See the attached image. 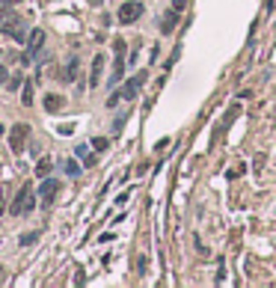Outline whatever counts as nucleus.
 Returning a JSON list of instances; mask_svg holds the SVG:
<instances>
[{
    "label": "nucleus",
    "instance_id": "nucleus-26",
    "mask_svg": "<svg viewBox=\"0 0 276 288\" xmlns=\"http://www.w3.org/2000/svg\"><path fill=\"white\" fill-rule=\"evenodd\" d=\"M0 3H12V6H15V3H21V0H0Z\"/></svg>",
    "mask_w": 276,
    "mask_h": 288
},
{
    "label": "nucleus",
    "instance_id": "nucleus-20",
    "mask_svg": "<svg viewBox=\"0 0 276 288\" xmlns=\"http://www.w3.org/2000/svg\"><path fill=\"white\" fill-rule=\"evenodd\" d=\"M113 51H116V57H122V54H125V42H122V39H116V42H113Z\"/></svg>",
    "mask_w": 276,
    "mask_h": 288
},
{
    "label": "nucleus",
    "instance_id": "nucleus-6",
    "mask_svg": "<svg viewBox=\"0 0 276 288\" xmlns=\"http://www.w3.org/2000/svg\"><path fill=\"white\" fill-rule=\"evenodd\" d=\"M45 45V33L42 30H33L30 33V42H27V54H24V63H33V57L39 54V48Z\"/></svg>",
    "mask_w": 276,
    "mask_h": 288
},
{
    "label": "nucleus",
    "instance_id": "nucleus-22",
    "mask_svg": "<svg viewBox=\"0 0 276 288\" xmlns=\"http://www.w3.org/2000/svg\"><path fill=\"white\" fill-rule=\"evenodd\" d=\"M6 80H9V71H6V65H0V86H6Z\"/></svg>",
    "mask_w": 276,
    "mask_h": 288
},
{
    "label": "nucleus",
    "instance_id": "nucleus-11",
    "mask_svg": "<svg viewBox=\"0 0 276 288\" xmlns=\"http://www.w3.org/2000/svg\"><path fill=\"white\" fill-rule=\"evenodd\" d=\"M125 74V60L122 57H116V63H113V74H110V83H119Z\"/></svg>",
    "mask_w": 276,
    "mask_h": 288
},
{
    "label": "nucleus",
    "instance_id": "nucleus-28",
    "mask_svg": "<svg viewBox=\"0 0 276 288\" xmlns=\"http://www.w3.org/2000/svg\"><path fill=\"white\" fill-rule=\"evenodd\" d=\"M0 134H3V125H0Z\"/></svg>",
    "mask_w": 276,
    "mask_h": 288
},
{
    "label": "nucleus",
    "instance_id": "nucleus-16",
    "mask_svg": "<svg viewBox=\"0 0 276 288\" xmlns=\"http://www.w3.org/2000/svg\"><path fill=\"white\" fill-rule=\"evenodd\" d=\"M21 101H24V107H30V104H33V83H30V80H24V92H21Z\"/></svg>",
    "mask_w": 276,
    "mask_h": 288
},
{
    "label": "nucleus",
    "instance_id": "nucleus-27",
    "mask_svg": "<svg viewBox=\"0 0 276 288\" xmlns=\"http://www.w3.org/2000/svg\"><path fill=\"white\" fill-rule=\"evenodd\" d=\"M3 15H6V9H3V6H0V21H3Z\"/></svg>",
    "mask_w": 276,
    "mask_h": 288
},
{
    "label": "nucleus",
    "instance_id": "nucleus-10",
    "mask_svg": "<svg viewBox=\"0 0 276 288\" xmlns=\"http://www.w3.org/2000/svg\"><path fill=\"white\" fill-rule=\"evenodd\" d=\"M42 104H45V110H48V113H57L60 107H65V98L57 95V92H51V95H45V101H42Z\"/></svg>",
    "mask_w": 276,
    "mask_h": 288
},
{
    "label": "nucleus",
    "instance_id": "nucleus-4",
    "mask_svg": "<svg viewBox=\"0 0 276 288\" xmlns=\"http://www.w3.org/2000/svg\"><path fill=\"white\" fill-rule=\"evenodd\" d=\"M146 12V6L140 3V0H125L122 6H119V24H134V21H140V15Z\"/></svg>",
    "mask_w": 276,
    "mask_h": 288
},
{
    "label": "nucleus",
    "instance_id": "nucleus-19",
    "mask_svg": "<svg viewBox=\"0 0 276 288\" xmlns=\"http://www.w3.org/2000/svg\"><path fill=\"white\" fill-rule=\"evenodd\" d=\"M36 241H39V235H36V232H27V235L21 238V244H24V247H30V244H36Z\"/></svg>",
    "mask_w": 276,
    "mask_h": 288
},
{
    "label": "nucleus",
    "instance_id": "nucleus-17",
    "mask_svg": "<svg viewBox=\"0 0 276 288\" xmlns=\"http://www.w3.org/2000/svg\"><path fill=\"white\" fill-rule=\"evenodd\" d=\"M62 169H65V175H71V178H77V175H80V166H77L74 160H65V163H62Z\"/></svg>",
    "mask_w": 276,
    "mask_h": 288
},
{
    "label": "nucleus",
    "instance_id": "nucleus-24",
    "mask_svg": "<svg viewBox=\"0 0 276 288\" xmlns=\"http://www.w3.org/2000/svg\"><path fill=\"white\" fill-rule=\"evenodd\" d=\"M184 3L187 0H172V9H184Z\"/></svg>",
    "mask_w": 276,
    "mask_h": 288
},
{
    "label": "nucleus",
    "instance_id": "nucleus-13",
    "mask_svg": "<svg viewBox=\"0 0 276 288\" xmlns=\"http://www.w3.org/2000/svg\"><path fill=\"white\" fill-rule=\"evenodd\" d=\"M51 166H54V163H51V158H42L39 163H36V175H39V178H45V175L51 172Z\"/></svg>",
    "mask_w": 276,
    "mask_h": 288
},
{
    "label": "nucleus",
    "instance_id": "nucleus-21",
    "mask_svg": "<svg viewBox=\"0 0 276 288\" xmlns=\"http://www.w3.org/2000/svg\"><path fill=\"white\" fill-rule=\"evenodd\" d=\"M119 98H122V92H113V95L107 98V107H116V104H119Z\"/></svg>",
    "mask_w": 276,
    "mask_h": 288
},
{
    "label": "nucleus",
    "instance_id": "nucleus-23",
    "mask_svg": "<svg viewBox=\"0 0 276 288\" xmlns=\"http://www.w3.org/2000/svg\"><path fill=\"white\" fill-rule=\"evenodd\" d=\"M146 267H149V261H146V256H140V261H137V270H140V273H146Z\"/></svg>",
    "mask_w": 276,
    "mask_h": 288
},
{
    "label": "nucleus",
    "instance_id": "nucleus-1",
    "mask_svg": "<svg viewBox=\"0 0 276 288\" xmlns=\"http://www.w3.org/2000/svg\"><path fill=\"white\" fill-rule=\"evenodd\" d=\"M33 208H36V196H33V184L27 181V184H21V190L15 196V202L9 205V211L21 217V214H30Z\"/></svg>",
    "mask_w": 276,
    "mask_h": 288
},
{
    "label": "nucleus",
    "instance_id": "nucleus-9",
    "mask_svg": "<svg viewBox=\"0 0 276 288\" xmlns=\"http://www.w3.org/2000/svg\"><path fill=\"white\" fill-rule=\"evenodd\" d=\"M175 24H178V9L163 12V18H160V33H163V36H169V33L175 30Z\"/></svg>",
    "mask_w": 276,
    "mask_h": 288
},
{
    "label": "nucleus",
    "instance_id": "nucleus-12",
    "mask_svg": "<svg viewBox=\"0 0 276 288\" xmlns=\"http://www.w3.org/2000/svg\"><path fill=\"white\" fill-rule=\"evenodd\" d=\"M74 155L83 160L86 166H95V155H89V149H86V146H77V152H74Z\"/></svg>",
    "mask_w": 276,
    "mask_h": 288
},
{
    "label": "nucleus",
    "instance_id": "nucleus-14",
    "mask_svg": "<svg viewBox=\"0 0 276 288\" xmlns=\"http://www.w3.org/2000/svg\"><path fill=\"white\" fill-rule=\"evenodd\" d=\"M77 60H68V65H65V71H62V80H74V74H77Z\"/></svg>",
    "mask_w": 276,
    "mask_h": 288
},
{
    "label": "nucleus",
    "instance_id": "nucleus-15",
    "mask_svg": "<svg viewBox=\"0 0 276 288\" xmlns=\"http://www.w3.org/2000/svg\"><path fill=\"white\" fill-rule=\"evenodd\" d=\"M21 86H24V77L15 71V77H9V80H6V89H9V92H15V89H21Z\"/></svg>",
    "mask_w": 276,
    "mask_h": 288
},
{
    "label": "nucleus",
    "instance_id": "nucleus-5",
    "mask_svg": "<svg viewBox=\"0 0 276 288\" xmlns=\"http://www.w3.org/2000/svg\"><path fill=\"white\" fill-rule=\"evenodd\" d=\"M57 190H60V181H57V178H48V175H45V181L39 184V202H42V205L48 208V205L54 202Z\"/></svg>",
    "mask_w": 276,
    "mask_h": 288
},
{
    "label": "nucleus",
    "instance_id": "nucleus-2",
    "mask_svg": "<svg viewBox=\"0 0 276 288\" xmlns=\"http://www.w3.org/2000/svg\"><path fill=\"white\" fill-rule=\"evenodd\" d=\"M0 33L12 36L15 42H27V36H24V18H21V15H15V12H6V15H3V21H0Z\"/></svg>",
    "mask_w": 276,
    "mask_h": 288
},
{
    "label": "nucleus",
    "instance_id": "nucleus-25",
    "mask_svg": "<svg viewBox=\"0 0 276 288\" xmlns=\"http://www.w3.org/2000/svg\"><path fill=\"white\" fill-rule=\"evenodd\" d=\"M3 211H6V199H0V217H3Z\"/></svg>",
    "mask_w": 276,
    "mask_h": 288
},
{
    "label": "nucleus",
    "instance_id": "nucleus-3",
    "mask_svg": "<svg viewBox=\"0 0 276 288\" xmlns=\"http://www.w3.org/2000/svg\"><path fill=\"white\" fill-rule=\"evenodd\" d=\"M27 140H30V125H27V122H18L15 128L9 131V149H12L15 155H21V152L27 149Z\"/></svg>",
    "mask_w": 276,
    "mask_h": 288
},
{
    "label": "nucleus",
    "instance_id": "nucleus-7",
    "mask_svg": "<svg viewBox=\"0 0 276 288\" xmlns=\"http://www.w3.org/2000/svg\"><path fill=\"white\" fill-rule=\"evenodd\" d=\"M104 60H107L104 54H95V57H92V65H89V86H92V89H95V86L101 83V71H104Z\"/></svg>",
    "mask_w": 276,
    "mask_h": 288
},
{
    "label": "nucleus",
    "instance_id": "nucleus-18",
    "mask_svg": "<svg viewBox=\"0 0 276 288\" xmlns=\"http://www.w3.org/2000/svg\"><path fill=\"white\" fill-rule=\"evenodd\" d=\"M107 146H110V140H107V137H95V140H92V149H95V152H104Z\"/></svg>",
    "mask_w": 276,
    "mask_h": 288
},
{
    "label": "nucleus",
    "instance_id": "nucleus-8",
    "mask_svg": "<svg viewBox=\"0 0 276 288\" xmlns=\"http://www.w3.org/2000/svg\"><path fill=\"white\" fill-rule=\"evenodd\" d=\"M143 80H146V71H137V77H134V80H128V83L122 86V98L131 101V98L140 92V83H143Z\"/></svg>",
    "mask_w": 276,
    "mask_h": 288
}]
</instances>
